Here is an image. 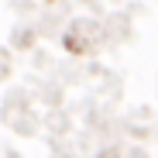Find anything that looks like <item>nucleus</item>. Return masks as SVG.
I'll list each match as a JSON object with an SVG mask.
<instances>
[]
</instances>
